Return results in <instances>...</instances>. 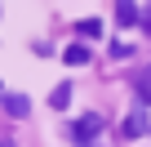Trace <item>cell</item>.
Wrapping results in <instances>:
<instances>
[{
  "label": "cell",
  "instance_id": "6da1fadb",
  "mask_svg": "<svg viewBox=\"0 0 151 147\" xmlns=\"http://www.w3.org/2000/svg\"><path fill=\"white\" fill-rule=\"evenodd\" d=\"M98 134H102V116H98V112H85L80 120L71 125V143H76V147H93Z\"/></svg>",
  "mask_w": 151,
  "mask_h": 147
},
{
  "label": "cell",
  "instance_id": "7a4b0ae2",
  "mask_svg": "<svg viewBox=\"0 0 151 147\" xmlns=\"http://www.w3.org/2000/svg\"><path fill=\"white\" fill-rule=\"evenodd\" d=\"M147 129H151V120H147V107L138 103V107H133V112L124 116V138H142Z\"/></svg>",
  "mask_w": 151,
  "mask_h": 147
},
{
  "label": "cell",
  "instance_id": "3957f363",
  "mask_svg": "<svg viewBox=\"0 0 151 147\" xmlns=\"http://www.w3.org/2000/svg\"><path fill=\"white\" fill-rule=\"evenodd\" d=\"M116 22H120V27H133V22H142L138 0H116Z\"/></svg>",
  "mask_w": 151,
  "mask_h": 147
},
{
  "label": "cell",
  "instance_id": "277c9868",
  "mask_svg": "<svg viewBox=\"0 0 151 147\" xmlns=\"http://www.w3.org/2000/svg\"><path fill=\"white\" fill-rule=\"evenodd\" d=\"M5 112H9L14 120H22V116L31 112V103H27V94H5Z\"/></svg>",
  "mask_w": 151,
  "mask_h": 147
},
{
  "label": "cell",
  "instance_id": "5b68a950",
  "mask_svg": "<svg viewBox=\"0 0 151 147\" xmlns=\"http://www.w3.org/2000/svg\"><path fill=\"white\" fill-rule=\"evenodd\" d=\"M76 36H80V40H98V36H102V18H85V22H76Z\"/></svg>",
  "mask_w": 151,
  "mask_h": 147
},
{
  "label": "cell",
  "instance_id": "8992f818",
  "mask_svg": "<svg viewBox=\"0 0 151 147\" xmlns=\"http://www.w3.org/2000/svg\"><path fill=\"white\" fill-rule=\"evenodd\" d=\"M62 58H67L71 67H80V62H89V49H85V45H67V54H62Z\"/></svg>",
  "mask_w": 151,
  "mask_h": 147
},
{
  "label": "cell",
  "instance_id": "52a82bcc",
  "mask_svg": "<svg viewBox=\"0 0 151 147\" xmlns=\"http://www.w3.org/2000/svg\"><path fill=\"white\" fill-rule=\"evenodd\" d=\"M49 103H53V107H58V112H67V103H71V85H58V89H53V98H49Z\"/></svg>",
  "mask_w": 151,
  "mask_h": 147
},
{
  "label": "cell",
  "instance_id": "ba28073f",
  "mask_svg": "<svg viewBox=\"0 0 151 147\" xmlns=\"http://www.w3.org/2000/svg\"><path fill=\"white\" fill-rule=\"evenodd\" d=\"M129 54H133V45H124V40H116V45H111V58H129Z\"/></svg>",
  "mask_w": 151,
  "mask_h": 147
},
{
  "label": "cell",
  "instance_id": "9c48e42d",
  "mask_svg": "<svg viewBox=\"0 0 151 147\" xmlns=\"http://www.w3.org/2000/svg\"><path fill=\"white\" fill-rule=\"evenodd\" d=\"M0 147H18V143H14V138H0Z\"/></svg>",
  "mask_w": 151,
  "mask_h": 147
},
{
  "label": "cell",
  "instance_id": "30bf717a",
  "mask_svg": "<svg viewBox=\"0 0 151 147\" xmlns=\"http://www.w3.org/2000/svg\"><path fill=\"white\" fill-rule=\"evenodd\" d=\"M0 103H5V89H0Z\"/></svg>",
  "mask_w": 151,
  "mask_h": 147
}]
</instances>
